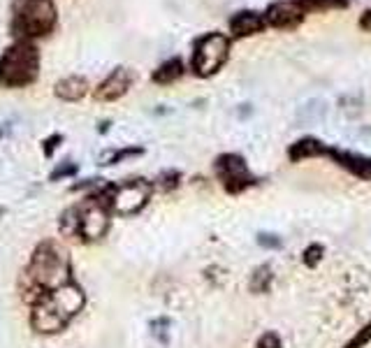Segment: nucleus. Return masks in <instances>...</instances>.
<instances>
[{
    "label": "nucleus",
    "mask_w": 371,
    "mask_h": 348,
    "mask_svg": "<svg viewBox=\"0 0 371 348\" xmlns=\"http://www.w3.org/2000/svg\"><path fill=\"white\" fill-rule=\"evenodd\" d=\"M369 339H371V323H369V325H367L365 330L360 332L358 337H355V339H351V342L346 344V348H362V346H365V344L369 342Z\"/></svg>",
    "instance_id": "obj_24"
},
{
    "label": "nucleus",
    "mask_w": 371,
    "mask_h": 348,
    "mask_svg": "<svg viewBox=\"0 0 371 348\" xmlns=\"http://www.w3.org/2000/svg\"><path fill=\"white\" fill-rule=\"evenodd\" d=\"M360 28H362V30H369V33H371V7H369V10L362 12V17H360Z\"/></svg>",
    "instance_id": "obj_26"
},
{
    "label": "nucleus",
    "mask_w": 371,
    "mask_h": 348,
    "mask_svg": "<svg viewBox=\"0 0 371 348\" xmlns=\"http://www.w3.org/2000/svg\"><path fill=\"white\" fill-rule=\"evenodd\" d=\"M107 130H109V121L100 125V132H107Z\"/></svg>",
    "instance_id": "obj_27"
},
{
    "label": "nucleus",
    "mask_w": 371,
    "mask_h": 348,
    "mask_svg": "<svg viewBox=\"0 0 371 348\" xmlns=\"http://www.w3.org/2000/svg\"><path fill=\"white\" fill-rule=\"evenodd\" d=\"M144 156V147H125V149H114L105 156H100V165H116L121 161H128V158H137Z\"/></svg>",
    "instance_id": "obj_16"
},
{
    "label": "nucleus",
    "mask_w": 371,
    "mask_h": 348,
    "mask_svg": "<svg viewBox=\"0 0 371 348\" xmlns=\"http://www.w3.org/2000/svg\"><path fill=\"white\" fill-rule=\"evenodd\" d=\"M54 93H56L58 100H65V102H79L86 93H89V79L86 77H79V75H70V77H63L54 86Z\"/></svg>",
    "instance_id": "obj_14"
},
{
    "label": "nucleus",
    "mask_w": 371,
    "mask_h": 348,
    "mask_svg": "<svg viewBox=\"0 0 371 348\" xmlns=\"http://www.w3.org/2000/svg\"><path fill=\"white\" fill-rule=\"evenodd\" d=\"M230 35L234 39H241V37H253L258 33H263V30L267 28L265 23V17L263 12H256V10H239L232 14L230 19Z\"/></svg>",
    "instance_id": "obj_11"
},
{
    "label": "nucleus",
    "mask_w": 371,
    "mask_h": 348,
    "mask_svg": "<svg viewBox=\"0 0 371 348\" xmlns=\"http://www.w3.org/2000/svg\"><path fill=\"white\" fill-rule=\"evenodd\" d=\"M102 197L109 204V211L116 216H135L137 211L146 207L153 195V184L146 179H132L125 184H105L100 188Z\"/></svg>",
    "instance_id": "obj_7"
},
{
    "label": "nucleus",
    "mask_w": 371,
    "mask_h": 348,
    "mask_svg": "<svg viewBox=\"0 0 371 348\" xmlns=\"http://www.w3.org/2000/svg\"><path fill=\"white\" fill-rule=\"evenodd\" d=\"M102 188V184H100ZM112 223V211L100 191L86 195V200L73 204L61 213L58 230L63 237H77L79 242H98L107 235Z\"/></svg>",
    "instance_id": "obj_3"
},
{
    "label": "nucleus",
    "mask_w": 371,
    "mask_h": 348,
    "mask_svg": "<svg viewBox=\"0 0 371 348\" xmlns=\"http://www.w3.org/2000/svg\"><path fill=\"white\" fill-rule=\"evenodd\" d=\"M158 181H161V188L165 193H172L181 184V172L179 170H168V172L161 174V179H158Z\"/></svg>",
    "instance_id": "obj_20"
},
{
    "label": "nucleus",
    "mask_w": 371,
    "mask_h": 348,
    "mask_svg": "<svg viewBox=\"0 0 371 348\" xmlns=\"http://www.w3.org/2000/svg\"><path fill=\"white\" fill-rule=\"evenodd\" d=\"M258 348H283L279 335H274V332H265L263 337L258 339Z\"/></svg>",
    "instance_id": "obj_23"
},
{
    "label": "nucleus",
    "mask_w": 371,
    "mask_h": 348,
    "mask_svg": "<svg viewBox=\"0 0 371 348\" xmlns=\"http://www.w3.org/2000/svg\"><path fill=\"white\" fill-rule=\"evenodd\" d=\"M230 46H232V39L223 33H218V30H211V33H204L202 37H197L193 42V56H191L193 75L209 79L216 73H220L227 58H230Z\"/></svg>",
    "instance_id": "obj_6"
},
{
    "label": "nucleus",
    "mask_w": 371,
    "mask_h": 348,
    "mask_svg": "<svg viewBox=\"0 0 371 348\" xmlns=\"http://www.w3.org/2000/svg\"><path fill=\"white\" fill-rule=\"evenodd\" d=\"M79 172V165L73 161H65L54 168V172L49 174V181H61V179H68V177H77Z\"/></svg>",
    "instance_id": "obj_19"
},
{
    "label": "nucleus",
    "mask_w": 371,
    "mask_h": 348,
    "mask_svg": "<svg viewBox=\"0 0 371 348\" xmlns=\"http://www.w3.org/2000/svg\"><path fill=\"white\" fill-rule=\"evenodd\" d=\"M274 281V274H272V267L270 265H260L258 270L253 272V276H251V290L253 292H267L272 286Z\"/></svg>",
    "instance_id": "obj_17"
},
{
    "label": "nucleus",
    "mask_w": 371,
    "mask_h": 348,
    "mask_svg": "<svg viewBox=\"0 0 371 348\" xmlns=\"http://www.w3.org/2000/svg\"><path fill=\"white\" fill-rule=\"evenodd\" d=\"M327 151H329V147L322 139H318V137H302V139H297L295 144H290L288 158H290V163H302V161H306V158L327 156Z\"/></svg>",
    "instance_id": "obj_13"
},
{
    "label": "nucleus",
    "mask_w": 371,
    "mask_h": 348,
    "mask_svg": "<svg viewBox=\"0 0 371 348\" xmlns=\"http://www.w3.org/2000/svg\"><path fill=\"white\" fill-rule=\"evenodd\" d=\"M58 142H63V135H51V137H46L44 142H42V151H44V156H51L54 151H56V147H58Z\"/></svg>",
    "instance_id": "obj_25"
},
{
    "label": "nucleus",
    "mask_w": 371,
    "mask_h": 348,
    "mask_svg": "<svg viewBox=\"0 0 371 348\" xmlns=\"http://www.w3.org/2000/svg\"><path fill=\"white\" fill-rule=\"evenodd\" d=\"M184 73H186V68H184V61H181V56H172V58L161 63V66L153 70L151 82L161 84V86H170V84L179 82V79L184 77Z\"/></svg>",
    "instance_id": "obj_15"
},
{
    "label": "nucleus",
    "mask_w": 371,
    "mask_h": 348,
    "mask_svg": "<svg viewBox=\"0 0 371 348\" xmlns=\"http://www.w3.org/2000/svg\"><path fill=\"white\" fill-rule=\"evenodd\" d=\"M258 244L263 249H281V237L279 235H272V232H260L258 235Z\"/></svg>",
    "instance_id": "obj_22"
},
{
    "label": "nucleus",
    "mask_w": 371,
    "mask_h": 348,
    "mask_svg": "<svg viewBox=\"0 0 371 348\" xmlns=\"http://www.w3.org/2000/svg\"><path fill=\"white\" fill-rule=\"evenodd\" d=\"M327 156L332 158L337 165H341L346 172H351L353 177H358L362 181L371 179V158L355 154V151H344V149H332V147H329Z\"/></svg>",
    "instance_id": "obj_12"
},
{
    "label": "nucleus",
    "mask_w": 371,
    "mask_h": 348,
    "mask_svg": "<svg viewBox=\"0 0 371 348\" xmlns=\"http://www.w3.org/2000/svg\"><path fill=\"white\" fill-rule=\"evenodd\" d=\"M263 17L267 26H272L276 30H295L297 26L304 23L306 12L297 0H276V3L267 5Z\"/></svg>",
    "instance_id": "obj_9"
},
{
    "label": "nucleus",
    "mask_w": 371,
    "mask_h": 348,
    "mask_svg": "<svg viewBox=\"0 0 371 348\" xmlns=\"http://www.w3.org/2000/svg\"><path fill=\"white\" fill-rule=\"evenodd\" d=\"M214 172L220 181V186L230 195H239L246 188L258 184V179L251 174L246 161L239 154H220L214 161Z\"/></svg>",
    "instance_id": "obj_8"
},
{
    "label": "nucleus",
    "mask_w": 371,
    "mask_h": 348,
    "mask_svg": "<svg viewBox=\"0 0 371 348\" xmlns=\"http://www.w3.org/2000/svg\"><path fill=\"white\" fill-rule=\"evenodd\" d=\"M39 77V49L33 42L17 39L0 54V86L26 89Z\"/></svg>",
    "instance_id": "obj_5"
},
{
    "label": "nucleus",
    "mask_w": 371,
    "mask_h": 348,
    "mask_svg": "<svg viewBox=\"0 0 371 348\" xmlns=\"http://www.w3.org/2000/svg\"><path fill=\"white\" fill-rule=\"evenodd\" d=\"M297 3L304 7V12H311V10H344V7H348L351 0H297Z\"/></svg>",
    "instance_id": "obj_18"
},
{
    "label": "nucleus",
    "mask_w": 371,
    "mask_h": 348,
    "mask_svg": "<svg viewBox=\"0 0 371 348\" xmlns=\"http://www.w3.org/2000/svg\"><path fill=\"white\" fill-rule=\"evenodd\" d=\"M73 265H70V253L58 242L44 240L39 242L33 256L28 260V267L21 276V292L23 299L33 304L44 292H51L65 283L73 281Z\"/></svg>",
    "instance_id": "obj_1"
},
{
    "label": "nucleus",
    "mask_w": 371,
    "mask_h": 348,
    "mask_svg": "<svg viewBox=\"0 0 371 348\" xmlns=\"http://www.w3.org/2000/svg\"><path fill=\"white\" fill-rule=\"evenodd\" d=\"M132 82H135V73H132L130 68L118 66L98 84V89L93 91V98L98 102H114L130 91Z\"/></svg>",
    "instance_id": "obj_10"
},
{
    "label": "nucleus",
    "mask_w": 371,
    "mask_h": 348,
    "mask_svg": "<svg viewBox=\"0 0 371 348\" xmlns=\"http://www.w3.org/2000/svg\"><path fill=\"white\" fill-rule=\"evenodd\" d=\"M84 304L86 292L75 281H70L35 299L33 311H30V328L39 335H58L84 309Z\"/></svg>",
    "instance_id": "obj_2"
},
{
    "label": "nucleus",
    "mask_w": 371,
    "mask_h": 348,
    "mask_svg": "<svg viewBox=\"0 0 371 348\" xmlns=\"http://www.w3.org/2000/svg\"><path fill=\"white\" fill-rule=\"evenodd\" d=\"M58 23V10L54 0H12L10 30L14 39L33 42L54 33Z\"/></svg>",
    "instance_id": "obj_4"
},
{
    "label": "nucleus",
    "mask_w": 371,
    "mask_h": 348,
    "mask_svg": "<svg viewBox=\"0 0 371 348\" xmlns=\"http://www.w3.org/2000/svg\"><path fill=\"white\" fill-rule=\"evenodd\" d=\"M322 251H325V249H322L320 244H311V247L304 251V265L306 267H315V265H318V260L322 258Z\"/></svg>",
    "instance_id": "obj_21"
}]
</instances>
